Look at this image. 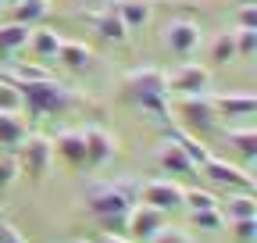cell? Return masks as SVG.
I'll return each mask as SVG.
<instances>
[{"label":"cell","instance_id":"obj_1","mask_svg":"<svg viewBox=\"0 0 257 243\" xmlns=\"http://www.w3.org/2000/svg\"><path fill=\"white\" fill-rule=\"evenodd\" d=\"M118 97L136 107L140 114H147L154 126H172V104H168V86H165V72L161 68H133L125 72L118 82Z\"/></svg>","mask_w":257,"mask_h":243},{"label":"cell","instance_id":"obj_2","mask_svg":"<svg viewBox=\"0 0 257 243\" xmlns=\"http://www.w3.org/2000/svg\"><path fill=\"white\" fill-rule=\"evenodd\" d=\"M140 200V182L136 179H118V182H96L86 193V211L104 232H125V218L133 204Z\"/></svg>","mask_w":257,"mask_h":243},{"label":"cell","instance_id":"obj_3","mask_svg":"<svg viewBox=\"0 0 257 243\" xmlns=\"http://www.w3.org/2000/svg\"><path fill=\"white\" fill-rule=\"evenodd\" d=\"M18 93H22V111H29L32 118H54L75 104V93L64 82H54V79L18 82Z\"/></svg>","mask_w":257,"mask_h":243},{"label":"cell","instance_id":"obj_4","mask_svg":"<svg viewBox=\"0 0 257 243\" xmlns=\"http://www.w3.org/2000/svg\"><path fill=\"white\" fill-rule=\"evenodd\" d=\"M172 114L179 118V129H186L189 136H211V133L221 126V118H218V107H214V97H211V93L175 97Z\"/></svg>","mask_w":257,"mask_h":243},{"label":"cell","instance_id":"obj_5","mask_svg":"<svg viewBox=\"0 0 257 243\" xmlns=\"http://www.w3.org/2000/svg\"><path fill=\"white\" fill-rule=\"evenodd\" d=\"M15 161H18V172L32 175L36 182H43V179L54 172V143H50V136H43V133H25V140H22L18 150H15Z\"/></svg>","mask_w":257,"mask_h":243},{"label":"cell","instance_id":"obj_6","mask_svg":"<svg viewBox=\"0 0 257 243\" xmlns=\"http://www.w3.org/2000/svg\"><path fill=\"white\" fill-rule=\"evenodd\" d=\"M165 86L175 97H193V93H211V68L197 61H182L179 68L165 72Z\"/></svg>","mask_w":257,"mask_h":243},{"label":"cell","instance_id":"obj_7","mask_svg":"<svg viewBox=\"0 0 257 243\" xmlns=\"http://www.w3.org/2000/svg\"><path fill=\"white\" fill-rule=\"evenodd\" d=\"M182 193L186 186H179L175 179H147L140 182V200L165 211V215H175V211H182Z\"/></svg>","mask_w":257,"mask_h":243},{"label":"cell","instance_id":"obj_8","mask_svg":"<svg viewBox=\"0 0 257 243\" xmlns=\"http://www.w3.org/2000/svg\"><path fill=\"white\" fill-rule=\"evenodd\" d=\"M165 225H168V215H165V211H157V207H150V204H143V200H136L133 211H128V218H125V232L133 236V243L136 239L150 243Z\"/></svg>","mask_w":257,"mask_h":243},{"label":"cell","instance_id":"obj_9","mask_svg":"<svg viewBox=\"0 0 257 243\" xmlns=\"http://www.w3.org/2000/svg\"><path fill=\"white\" fill-rule=\"evenodd\" d=\"M165 47L175 54V57H193L200 50V25L193 18H172L165 25Z\"/></svg>","mask_w":257,"mask_h":243},{"label":"cell","instance_id":"obj_10","mask_svg":"<svg viewBox=\"0 0 257 243\" xmlns=\"http://www.w3.org/2000/svg\"><path fill=\"white\" fill-rule=\"evenodd\" d=\"M200 172L214 182V186H221V190H253V175H250L246 168H239V165H232V161H221V158H214V154L200 165Z\"/></svg>","mask_w":257,"mask_h":243},{"label":"cell","instance_id":"obj_11","mask_svg":"<svg viewBox=\"0 0 257 243\" xmlns=\"http://www.w3.org/2000/svg\"><path fill=\"white\" fill-rule=\"evenodd\" d=\"M82 140H86V168H104L118 154V136L107 133L104 126H86Z\"/></svg>","mask_w":257,"mask_h":243},{"label":"cell","instance_id":"obj_12","mask_svg":"<svg viewBox=\"0 0 257 243\" xmlns=\"http://www.w3.org/2000/svg\"><path fill=\"white\" fill-rule=\"evenodd\" d=\"M61 43H64V40L54 33V29H47V25H32L22 54H29L32 61H36V65H54V61H57V50H61Z\"/></svg>","mask_w":257,"mask_h":243},{"label":"cell","instance_id":"obj_13","mask_svg":"<svg viewBox=\"0 0 257 243\" xmlns=\"http://www.w3.org/2000/svg\"><path fill=\"white\" fill-rule=\"evenodd\" d=\"M50 143H54V161H64L68 168H86V140H82V129H61Z\"/></svg>","mask_w":257,"mask_h":243},{"label":"cell","instance_id":"obj_14","mask_svg":"<svg viewBox=\"0 0 257 243\" xmlns=\"http://www.w3.org/2000/svg\"><path fill=\"white\" fill-rule=\"evenodd\" d=\"M154 158H157V168H161V172H172V175H197V165L189 161V154H186L175 140H168V136H165V143L157 147Z\"/></svg>","mask_w":257,"mask_h":243},{"label":"cell","instance_id":"obj_15","mask_svg":"<svg viewBox=\"0 0 257 243\" xmlns=\"http://www.w3.org/2000/svg\"><path fill=\"white\" fill-rule=\"evenodd\" d=\"M50 11H54V4L50 0H11L8 4V22H18V25H43L47 18H50Z\"/></svg>","mask_w":257,"mask_h":243},{"label":"cell","instance_id":"obj_16","mask_svg":"<svg viewBox=\"0 0 257 243\" xmlns=\"http://www.w3.org/2000/svg\"><path fill=\"white\" fill-rule=\"evenodd\" d=\"M57 65H64L68 72H89L96 65V50L79 43V40H64L57 50Z\"/></svg>","mask_w":257,"mask_h":243},{"label":"cell","instance_id":"obj_17","mask_svg":"<svg viewBox=\"0 0 257 243\" xmlns=\"http://www.w3.org/2000/svg\"><path fill=\"white\" fill-rule=\"evenodd\" d=\"M218 211L225 215V222L236 218H257V197L250 190H229V197L218 200Z\"/></svg>","mask_w":257,"mask_h":243},{"label":"cell","instance_id":"obj_18","mask_svg":"<svg viewBox=\"0 0 257 243\" xmlns=\"http://www.w3.org/2000/svg\"><path fill=\"white\" fill-rule=\"evenodd\" d=\"M214 107H218V118H250L257 111V97L253 93H218L214 97Z\"/></svg>","mask_w":257,"mask_h":243},{"label":"cell","instance_id":"obj_19","mask_svg":"<svg viewBox=\"0 0 257 243\" xmlns=\"http://www.w3.org/2000/svg\"><path fill=\"white\" fill-rule=\"evenodd\" d=\"M89 22H93V29H96V36H104V40H111V43H125V40H128V29H125V22L118 18L114 8L93 11Z\"/></svg>","mask_w":257,"mask_h":243},{"label":"cell","instance_id":"obj_20","mask_svg":"<svg viewBox=\"0 0 257 243\" xmlns=\"http://www.w3.org/2000/svg\"><path fill=\"white\" fill-rule=\"evenodd\" d=\"M25 133H29V122L22 118V111H0V147L4 150H18Z\"/></svg>","mask_w":257,"mask_h":243},{"label":"cell","instance_id":"obj_21","mask_svg":"<svg viewBox=\"0 0 257 243\" xmlns=\"http://www.w3.org/2000/svg\"><path fill=\"white\" fill-rule=\"evenodd\" d=\"M25 40H29V25H18V22H0V57L11 61L15 54L25 50Z\"/></svg>","mask_w":257,"mask_h":243},{"label":"cell","instance_id":"obj_22","mask_svg":"<svg viewBox=\"0 0 257 243\" xmlns=\"http://www.w3.org/2000/svg\"><path fill=\"white\" fill-rule=\"evenodd\" d=\"M165 136H168V140H175V143L186 150V154H189V161L197 165V172H200V165L211 158V150L200 143V136H189V133H186V129H179V126H165Z\"/></svg>","mask_w":257,"mask_h":243},{"label":"cell","instance_id":"obj_23","mask_svg":"<svg viewBox=\"0 0 257 243\" xmlns=\"http://www.w3.org/2000/svg\"><path fill=\"white\" fill-rule=\"evenodd\" d=\"M225 143H229L246 165L257 158V129H250V126H246V129H232V126H229V129H225Z\"/></svg>","mask_w":257,"mask_h":243},{"label":"cell","instance_id":"obj_24","mask_svg":"<svg viewBox=\"0 0 257 243\" xmlns=\"http://www.w3.org/2000/svg\"><path fill=\"white\" fill-rule=\"evenodd\" d=\"M111 8H114V4H111ZM114 11H118V18L125 22V29L133 33V29H143V25L150 22V0H121Z\"/></svg>","mask_w":257,"mask_h":243},{"label":"cell","instance_id":"obj_25","mask_svg":"<svg viewBox=\"0 0 257 243\" xmlns=\"http://www.w3.org/2000/svg\"><path fill=\"white\" fill-rule=\"evenodd\" d=\"M207 57H211V65H229V61H236V33L229 29V33H218L207 47Z\"/></svg>","mask_w":257,"mask_h":243},{"label":"cell","instance_id":"obj_26","mask_svg":"<svg viewBox=\"0 0 257 243\" xmlns=\"http://www.w3.org/2000/svg\"><path fill=\"white\" fill-rule=\"evenodd\" d=\"M218 200H221L218 193L193 186V190H186V193H182V211H204V207H218Z\"/></svg>","mask_w":257,"mask_h":243},{"label":"cell","instance_id":"obj_27","mask_svg":"<svg viewBox=\"0 0 257 243\" xmlns=\"http://www.w3.org/2000/svg\"><path fill=\"white\" fill-rule=\"evenodd\" d=\"M189 222L197 225V229H207V232H218V229H225L229 222H225V215L218 207H204V211H189Z\"/></svg>","mask_w":257,"mask_h":243},{"label":"cell","instance_id":"obj_28","mask_svg":"<svg viewBox=\"0 0 257 243\" xmlns=\"http://www.w3.org/2000/svg\"><path fill=\"white\" fill-rule=\"evenodd\" d=\"M0 111H22L18 82H11V79H0Z\"/></svg>","mask_w":257,"mask_h":243},{"label":"cell","instance_id":"obj_29","mask_svg":"<svg viewBox=\"0 0 257 243\" xmlns=\"http://www.w3.org/2000/svg\"><path fill=\"white\" fill-rule=\"evenodd\" d=\"M232 33H236V54L253 57L257 54V29H232Z\"/></svg>","mask_w":257,"mask_h":243},{"label":"cell","instance_id":"obj_30","mask_svg":"<svg viewBox=\"0 0 257 243\" xmlns=\"http://www.w3.org/2000/svg\"><path fill=\"white\" fill-rule=\"evenodd\" d=\"M229 229L239 243H257V218H236L229 222Z\"/></svg>","mask_w":257,"mask_h":243},{"label":"cell","instance_id":"obj_31","mask_svg":"<svg viewBox=\"0 0 257 243\" xmlns=\"http://www.w3.org/2000/svg\"><path fill=\"white\" fill-rule=\"evenodd\" d=\"M18 161H15V154H4L0 158V190H8V186H15L18 182Z\"/></svg>","mask_w":257,"mask_h":243},{"label":"cell","instance_id":"obj_32","mask_svg":"<svg viewBox=\"0 0 257 243\" xmlns=\"http://www.w3.org/2000/svg\"><path fill=\"white\" fill-rule=\"evenodd\" d=\"M236 29H257V4H236Z\"/></svg>","mask_w":257,"mask_h":243},{"label":"cell","instance_id":"obj_33","mask_svg":"<svg viewBox=\"0 0 257 243\" xmlns=\"http://www.w3.org/2000/svg\"><path fill=\"white\" fill-rule=\"evenodd\" d=\"M150 243H193V236H189L186 229H175V225L168 229V225H165V229H161Z\"/></svg>","mask_w":257,"mask_h":243},{"label":"cell","instance_id":"obj_34","mask_svg":"<svg viewBox=\"0 0 257 243\" xmlns=\"http://www.w3.org/2000/svg\"><path fill=\"white\" fill-rule=\"evenodd\" d=\"M0 243H22V236L15 232V225H8V222H0Z\"/></svg>","mask_w":257,"mask_h":243},{"label":"cell","instance_id":"obj_35","mask_svg":"<svg viewBox=\"0 0 257 243\" xmlns=\"http://www.w3.org/2000/svg\"><path fill=\"white\" fill-rule=\"evenodd\" d=\"M100 243H133V239H128V236H121V232H107Z\"/></svg>","mask_w":257,"mask_h":243},{"label":"cell","instance_id":"obj_36","mask_svg":"<svg viewBox=\"0 0 257 243\" xmlns=\"http://www.w3.org/2000/svg\"><path fill=\"white\" fill-rule=\"evenodd\" d=\"M236 4H257V0H236Z\"/></svg>","mask_w":257,"mask_h":243},{"label":"cell","instance_id":"obj_37","mask_svg":"<svg viewBox=\"0 0 257 243\" xmlns=\"http://www.w3.org/2000/svg\"><path fill=\"white\" fill-rule=\"evenodd\" d=\"M75 243H93V239H75Z\"/></svg>","mask_w":257,"mask_h":243},{"label":"cell","instance_id":"obj_38","mask_svg":"<svg viewBox=\"0 0 257 243\" xmlns=\"http://www.w3.org/2000/svg\"><path fill=\"white\" fill-rule=\"evenodd\" d=\"M8 4H11V0H8Z\"/></svg>","mask_w":257,"mask_h":243}]
</instances>
